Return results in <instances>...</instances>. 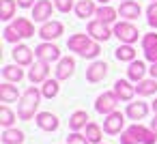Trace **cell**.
Masks as SVG:
<instances>
[{
    "label": "cell",
    "mask_w": 157,
    "mask_h": 144,
    "mask_svg": "<svg viewBox=\"0 0 157 144\" xmlns=\"http://www.w3.org/2000/svg\"><path fill=\"white\" fill-rule=\"evenodd\" d=\"M140 13H142V9H140V5L136 2V0H123L121 7H118V15L123 20H129V22L138 20Z\"/></svg>",
    "instance_id": "4fadbf2b"
},
{
    "label": "cell",
    "mask_w": 157,
    "mask_h": 144,
    "mask_svg": "<svg viewBox=\"0 0 157 144\" xmlns=\"http://www.w3.org/2000/svg\"><path fill=\"white\" fill-rule=\"evenodd\" d=\"M2 78L7 82H22L24 80V69H20V65H5L2 67Z\"/></svg>",
    "instance_id": "cb8c5ba5"
},
{
    "label": "cell",
    "mask_w": 157,
    "mask_h": 144,
    "mask_svg": "<svg viewBox=\"0 0 157 144\" xmlns=\"http://www.w3.org/2000/svg\"><path fill=\"white\" fill-rule=\"evenodd\" d=\"M112 30H114V37H116L121 43H129V45H133V43L138 41V37H140V30H138V26H136L133 22H129V20L116 22Z\"/></svg>",
    "instance_id": "3957f363"
},
{
    "label": "cell",
    "mask_w": 157,
    "mask_h": 144,
    "mask_svg": "<svg viewBox=\"0 0 157 144\" xmlns=\"http://www.w3.org/2000/svg\"><path fill=\"white\" fill-rule=\"evenodd\" d=\"M153 110H155V114H157V99L153 101Z\"/></svg>",
    "instance_id": "60d3db41"
},
{
    "label": "cell",
    "mask_w": 157,
    "mask_h": 144,
    "mask_svg": "<svg viewBox=\"0 0 157 144\" xmlns=\"http://www.w3.org/2000/svg\"><path fill=\"white\" fill-rule=\"evenodd\" d=\"M26 138H24V131H20V129H5L2 131V142L5 144H22Z\"/></svg>",
    "instance_id": "83f0119b"
},
{
    "label": "cell",
    "mask_w": 157,
    "mask_h": 144,
    "mask_svg": "<svg viewBox=\"0 0 157 144\" xmlns=\"http://www.w3.org/2000/svg\"><path fill=\"white\" fill-rule=\"evenodd\" d=\"M73 71H75V60L71 56H65L56 65V80H69L73 75Z\"/></svg>",
    "instance_id": "2e32d148"
},
{
    "label": "cell",
    "mask_w": 157,
    "mask_h": 144,
    "mask_svg": "<svg viewBox=\"0 0 157 144\" xmlns=\"http://www.w3.org/2000/svg\"><path fill=\"white\" fill-rule=\"evenodd\" d=\"M2 35H5V41L7 43H20V39H24L20 32H17V28L11 24V26H7L5 30H2Z\"/></svg>",
    "instance_id": "1f68e13d"
},
{
    "label": "cell",
    "mask_w": 157,
    "mask_h": 144,
    "mask_svg": "<svg viewBox=\"0 0 157 144\" xmlns=\"http://www.w3.org/2000/svg\"><path fill=\"white\" fill-rule=\"evenodd\" d=\"M73 11H75V15H78L80 20H88V17L97 15V7H95L93 0H78Z\"/></svg>",
    "instance_id": "ac0fdd59"
},
{
    "label": "cell",
    "mask_w": 157,
    "mask_h": 144,
    "mask_svg": "<svg viewBox=\"0 0 157 144\" xmlns=\"http://www.w3.org/2000/svg\"><path fill=\"white\" fill-rule=\"evenodd\" d=\"M35 120H37V127L39 129H43V131H56L58 129V118H56V114H52V112H39L37 116H35Z\"/></svg>",
    "instance_id": "5bb4252c"
},
{
    "label": "cell",
    "mask_w": 157,
    "mask_h": 144,
    "mask_svg": "<svg viewBox=\"0 0 157 144\" xmlns=\"http://www.w3.org/2000/svg\"><path fill=\"white\" fill-rule=\"evenodd\" d=\"M125 116L127 114H123V112H112V114H108L105 116V120H103V131L105 133H110V135H116V133H123L125 129Z\"/></svg>",
    "instance_id": "52a82bcc"
},
{
    "label": "cell",
    "mask_w": 157,
    "mask_h": 144,
    "mask_svg": "<svg viewBox=\"0 0 157 144\" xmlns=\"http://www.w3.org/2000/svg\"><path fill=\"white\" fill-rule=\"evenodd\" d=\"M63 32H65V26H63L60 22H56V20H50V22L41 24V28H39V37H41L43 41H54V39H58Z\"/></svg>",
    "instance_id": "ba28073f"
},
{
    "label": "cell",
    "mask_w": 157,
    "mask_h": 144,
    "mask_svg": "<svg viewBox=\"0 0 157 144\" xmlns=\"http://www.w3.org/2000/svg\"><path fill=\"white\" fill-rule=\"evenodd\" d=\"M144 56H146V60H148V63H157V45H155V47H151V50H146V52H144Z\"/></svg>",
    "instance_id": "8d00e7d4"
},
{
    "label": "cell",
    "mask_w": 157,
    "mask_h": 144,
    "mask_svg": "<svg viewBox=\"0 0 157 144\" xmlns=\"http://www.w3.org/2000/svg\"><path fill=\"white\" fill-rule=\"evenodd\" d=\"M114 56H116V60H121V63H133V60H136V50H133V45H129V43H121V45L114 50Z\"/></svg>",
    "instance_id": "7402d4cb"
},
{
    "label": "cell",
    "mask_w": 157,
    "mask_h": 144,
    "mask_svg": "<svg viewBox=\"0 0 157 144\" xmlns=\"http://www.w3.org/2000/svg\"><path fill=\"white\" fill-rule=\"evenodd\" d=\"M48 75H50V63H43V60H39V63L30 65L28 80H30L33 84H43V82L48 80Z\"/></svg>",
    "instance_id": "30bf717a"
},
{
    "label": "cell",
    "mask_w": 157,
    "mask_h": 144,
    "mask_svg": "<svg viewBox=\"0 0 157 144\" xmlns=\"http://www.w3.org/2000/svg\"><path fill=\"white\" fill-rule=\"evenodd\" d=\"M33 52H35V50H30L28 45L15 43V47H13V60H15V65H20V67L33 65Z\"/></svg>",
    "instance_id": "8fae6325"
},
{
    "label": "cell",
    "mask_w": 157,
    "mask_h": 144,
    "mask_svg": "<svg viewBox=\"0 0 157 144\" xmlns=\"http://www.w3.org/2000/svg\"><path fill=\"white\" fill-rule=\"evenodd\" d=\"M114 93L121 101H131L136 97V86H131L129 80H116L114 82Z\"/></svg>",
    "instance_id": "9a60e30c"
},
{
    "label": "cell",
    "mask_w": 157,
    "mask_h": 144,
    "mask_svg": "<svg viewBox=\"0 0 157 144\" xmlns=\"http://www.w3.org/2000/svg\"><path fill=\"white\" fill-rule=\"evenodd\" d=\"M86 32H88V37L90 39H95V41H108L110 37H114V30H110V24H103L101 20H93V22H88V26H86Z\"/></svg>",
    "instance_id": "5b68a950"
},
{
    "label": "cell",
    "mask_w": 157,
    "mask_h": 144,
    "mask_svg": "<svg viewBox=\"0 0 157 144\" xmlns=\"http://www.w3.org/2000/svg\"><path fill=\"white\" fill-rule=\"evenodd\" d=\"M105 75H108V63H103V60H95V63L86 69V80H88L90 84L101 82Z\"/></svg>",
    "instance_id": "7c38bea8"
},
{
    "label": "cell",
    "mask_w": 157,
    "mask_h": 144,
    "mask_svg": "<svg viewBox=\"0 0 157 144\" xmlns=\"http://www.w3.org/2000/svg\"><path fill=\"white\" fill-rule=\"evenodd\" d=\"M155 45H157V32H148V35L142 37V50L144 52L151 50V47H155Z\"/></svg>",
    "instance_id": "d590c367"
},
{
    "label": "cell",
    "mask_w": 157,
    "mask_h": 144,
    "mask_svg": "<svg viewBox=\"0 0 157 144\" xmlns=\"http://www.w3.org/2000/svg\"><path fill=\"white\" fill-rule=\"evenodd\" d=\"M54 9H56V7L50 2V0H37L35 7H33V17H35V22H41V24L50 22Z\"/></svg>",
    "instance_id": "9c48e42d"
},
{
    "label": "cell",
    "mask_w": 157,
    "mask_h": 144,
    "mask_svg": "<svg viewBox=\"0 0 157 144\" xmlns=\"http://www.w3.org/2000/svg\"><path fill=\"white\" fill-rule=\"evenodd\" d=\"M148 73H151V78H155V80H157V63H151V69H148Z\"/></svg>",
    "instance_id": "f35d334b"
},
{
    "label": "cell",
    "mask_w": 157,
    "mask_h": 144,
    "mask_svg": "<svg viewBox=\"0 0 157 144\" xmlns=\"http://www.w3.org/2000/svg\"><path fill=\"white\" fill-rule=\"evenodd\" d=\"M35 56L39 58V60H43V63H58L60 60V47L56 45V43H52V41H43V43H39L37 47H35Z\"/></svg>",
    "instance_id": "277c9868"
},
{
    "label": "cell",
    "mask_w": 157,
    "mask_h": 144,
    "mask_svg": "<svg viewBox=\"0 0 157 144\" xmlns=\"http://www.w3.org/2000/svg\"><path fill=\"white\" fill-rule=\"evenodd\" d=\"M155 90H157V80H155V78L142 80V82H138V86H136V93H138L140 97H151V95H155Z\"/></svg>",
    "instance_id": "4316f807"
},
{
    "label": "cell",
    "mask_w": 157,
    "mask_h": 144,
    "mask_svg": "<svg viewBox=\"0 0 157 144\" xmlns=\"http://www.w3.org/2000/svg\"><path fill=\"white\" fill-rule=\"evenodd\" d=\"M13 26L17 28V32H20L24 39L35 37V24H33L30 20H26V17H15V20H13Z\"/></svg>",
    "instance_id": "603a6c76"
},
{
    "label": "cell",
    "mask_w": 157,
    "mask_h": 144,
    "mask_svg": "<svg viewBox=\"0 0 157 144\" xmlns=\"http://www.w3.org/2000/svg\"><path fill=\"white\" fill-rule=\"evenodd\" d=\"M67 47H69V52H75L82 58H97L101 54L99 41H95V39H90L88 35H82V32L71 35L69 41H67Z\"/></svg>",
    "instance_id": "6da1fadb"
},
{
    "label": "cell",
    "mask_w": 157,
    "mask_h": 144,
    "mask_svg": "<svg viewBox=\"0 0 157 144\" xmlns=\"http://www.w3.org/2000/svg\"><path fill=\"white\" fill-rule=\"evenodd\" d=\"M54 7H56V11H60V13H69L71 9H75L73 0H54Z\"/></svg>",
    "instance_id": "e575fe53"
},
{
    "label": "cell",
    "mask_w": 157,
    "mask_h": 144,
    "mask_svg": "<svg viewBox=\"0 0 157 144\" xmlns=\"http://www.w3.org/2000/svg\"><path fill=\"white\" fill-rule=\"evenodd\" d=\"M99 2H101V5H108V2H110V0H99Z\"/></svg>",
    "instance_id": "b9f144b4"
},
{
    "label": "cell",
    "mask_w": 157,
    "mask_h": 144,
    "mask_svg": "<svg viewBox=\"0 0 157 144\" xmlns=\"http://www.w3.org/2000/svg\"><path fill=\"white\" fill-rule=\"evenodd\" d=\"M86 125H88V114H86L84 110H78V112L71 114V118H69V129H71V131L86 129Z\"/></svg>",
    "instance_id": "d4e9b609"
},
{
    "label": "cell",
    "mask_w": 157,
    "mask_h": 144,
    "mask_svg": "<svg viewBox=\"0 0 157 144\" xmlns=\"http://www.w3.org/2000/svg\"><path fill=\"white\" fill-rule=\"evenodd\" d=\"M58 82H60V80H50V78L43 82V86H41V93H43V97H45V99H54V97L58 95V90H60Z\"/></svg>",
    "instance_id": "f546056e"
},
{
    "label": "cell",
    "mask_w": 157,
    "mask_h": 144,
    "mask_svg": "<svg viewBox=\"0 0 157 144\" xmlns=\"http://www.w3.org/2000/svg\"><path fill=\"white\" fill-rule=\"evenodd\" d=\"M97 20H101L103 24H116V17H118V9L110 7V5H101L97 7Z\"/></svg>",
    "instance_id": "ffe728a7"
},
{
    "label": "cell",
    "mask_w": 157,
    "mask_h": 144,
    "mask_svg": "<svg viewBox=\"0 0 157 144\" xmlns=\"http://www.w3.org/2000/svg\"><path fill=\"white\" fill-rule=\"evenodd\" d=\"M151 129L157 133V114H155V116H153V120H151Z\"/></svg>",
    "instance_id": "ab89813d"
},
{
    "label": "cell",
    "mask_w": 157,
    "mask_h": 144,
    "mask_svg": "<svg viewBox=\"0 0 157 144\" xmlns=\"http://www.w3.org/2000/svg\"><path fill=\"white\" fill-rule=\"evenodd\" d=\"M13 123H15V112L9 105H2V108H0V125L9 129Z\"/></svg>",
    "instance_id": "4dcf8cb0"
},
{
    "label": "cell",
    "mask_w": 157,
    "mask_h": 144,
    "mask_svg": "<svg viewBox=\"0 0 157 144\" xmlns=\"http://www.w3.org/2000/svg\"><path fill=\"white\" fill-rule=\"evenodd\" d=\"M17 99H20V93H17V86H13V82L0 84V101L2 103H13Z\"/></svg>",
    "instance_id": "d6986e66"
},
{
    "label": "cell",
    "mask_w": 157,
    "mask_h": 144,
    "mask_svg": "<svg viewBox=\"0 0 157 144\" xmlns=\"http://www.w3.org/2000/svg\"><path fill=\"white\" fill-rule=\"evenodd\" d=\"M153 2H157V0H153Z\"/></svg>",
    "instance_id": "7bdbcfd3"
},
{
    "label": "cell",
    "mask_w": 157,
    "mask_h": 144,
    "mask_svg": "<svg viewBox=\"0 0 157 144\" xmlns=\"http://www.w3.org/2000/svg\"><path fill=\"white\" fill-rule=\"evenodd\" d=\"M118 97H116V93L114 90H108V93H101L99 97H97V101H95V110L99 112V114H112V112H116V105H118Z\"/></svg>",
    "instance_id": "8992f818"
},
{
    "label": "cell",
    "mask_w": 157,
    "mask_h": 144,
    "mask_svg": "<svg viewBox=\"0 0 157 144\" xmlns=\"http://www.w3.org/2000/svg\"><path fill=\"white\" fill-rule=\"evenodd\" d=\"M125 114L131 120H142L148 114V103H144V101H131V103H127Z\"/></svg>",
    "instance_id": "e0dca14e"
},
{
    "label": "cell",
    "mask_w": 157,
    "mask_h": 144,
    "mask_svg": "<svg viewBox=\"0 0 157 144\" xmlns=\"http://www.w3.org/2000/svg\"><path fill=\"white\" fill-rule=\"evenodd\" d=\"M84 131H86L84 135L88 138V142H90V144H99V142H101V138H103V131H101V127H99L97 123H88Z\"/></svg>",
    "instance_id": "f1b7e54d"
},
{
    "label": "cell",
    "mask_w": 157,
    "mask_h": 144,
    "mask_svg": "<svg viewBox=\"0 0 157 144\" xmlns=\"http://www.w3.org/2000/svg\"><path fill=\"white\" fill-rule=\"evenodd\" d=\"M67 144H90V142H88V138L82 135L80 131H71V133L67 135Z\"/></svg>",
    "instance_id": "836d02e7"
},
{
    "label": "cell",
    "mask_w": 157,
    "mask_h": 144,
    "mask_svg": "<svg viewBox=\"0 0 157 144\" xmlns=\"http://www.w3.org/2000/svg\"><path fill=\"white\" fill-rule=\"evenodd\" d=\"M146 22H148L151 28L157 30V2H151L148 5V9H146Z\"/></svg>",
    "instance_id": "d6a6232c"
},
{
    "label": "cell",
    "mask_w": 157,
    "mask_h": 144,
    "mask_svg": "<svg viewBox=\"0 0 157 144\" xmlns=\"http://www.w3.org/2000/svg\"><path fill=\"white\" fill-rule=\"evenodd\" d=\"M15 11H17V0H0V20L2 22L15 17Z\"/></svg>",
    "instance_id": "484cf974"
},
{
    "label": "cell",
    "mask_w": 157,
    "mask_h": 144,
    "mask_svg": "<svg viewBox=\"0 0 157 144\" xmlns=\"http://www.w3.org/2000/svg\"><path fill=\"white\" fill-rule=\"evenodd\" d=\"M17 7H22V9H30V7H35V0H17Z\"/></svg>",
    "instance_id": "74e56055"
},
{
    "label": "cell",
    "mask_w": 157,
    "mask_h": 144,
    "mask_svg": "<svg viewBox=\"0 0 157 144\" xmlns=\"http://www.w3.org/2000/svg\"><path fill=\"white\" fill-rule=\"evenodd\" d=\"M144 75H146V65H144L142 60L129 63V67H127V78H129L131 82H142Z\"/></svg>",
    "instance_id": "44dd1931"
},
{
    "label": "cell",
    "mask_w": 157,
    "mask_h": 144,
    "mask_svg": "<svg viewBox=\"0 0 157 144\" xmlns=\"http://www.w3.org/2000/svg\"><path fill=\"white\" fill-rule=\"evenodd\" d=\"M41 97H43V93H41L37 86H30V88H26V93L20 97L17 116H20L22 120H30V118L35 116V112H37L39 103H41Z\"/></svg>",
    "instance_id": "7a4b0ae2"
}]
</instances>
